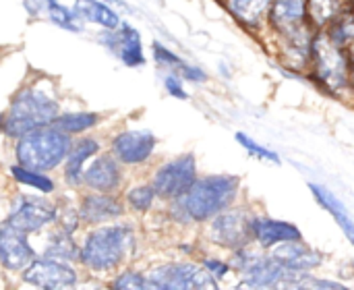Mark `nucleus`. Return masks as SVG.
<instances>
[{"mask_svg": "<svg viewBox=\"0 0 354 290\" xmlns=\"http://www.w3.org/2000/svg\"><path fill=\"white\" fill-rule=\"evenodd\" d=\"M153 289H216L209 270L193 264H170L153 270L147 278Z\"/></svg>", "mask_w": 354, "mask_h": 290, "instance_id": "nucleus-5", "label": "nucleus"}, {"mask_svg": "<svg viewBox=\"0 0 354 290\" xmlns=\"http://www.w3.org/2000/svg\"><path fill=\"white\" fill-rule=\"evenodd\" d=\"M249 235V226L241 214H222L216 218L212 226V237L216 243L224 247H241L245 245Z\"/></svg>", "mask_w": 354, "mask_h": 290, "instance_id": "nucleus-15", "label": "nucleus"}, {"mask_svg": "<svg viewBox=\"0 0 354 290\" xmlns=\"http://www.w3.org/2000/svg\"><path fill=\"white\" fill-rule=\"evenodd\" d=\"M274 260L284 268V270H292V272H305V270H313L322 264V255L305 245H301L299 241H286L280 243V247L274 251Z\"/></svg>", "mask_w": 354, "mask_h": 290, "instance_id": "nucleus-12", "label": "nucleus"}, {"mask_svg": "<svg viewBox=\"0 0 354 290\" xmlns=\"http://www.w3.org/2000/svg\"><path fill=\"white\" fill-rule=\"evenodd\" d=\"M195 183V160L193 156H183L166 166H162L153 179V189L162 197H180Z\"/></svg>", "mask_w": 354, "mask_h": 290, "instance_id": "nucleus-8", "label": "nucleus"}, {"mask_svg": "<svg viewBox=\"0 0 354 290\" xmlns=\"http://www.w3.org/2000/svg\"><path fill=\"white\" fill-rule=\"evenodd\" d=\"M236 139L253 154V156H257V158H261V160H268V162H280V158H278V154L276 152H270L268 147H263V145H259V143H255L253 139H249L245 133H236Z\"/></svg>", "mask_w": 354, "mask_h": 290, "instance_id": "nucleus-30", "label": "nucleus"}, {"mask_svg": "<svg viewBox=\"0 0 354 290\" xmlns=\"http://www.w3.org/2000/svg\"><path fill=\"white\" fill-rule=\"evenodd\" d=\"M35 257L33 247L27 243L25 233L15 228L12 224H2L0 226V264L15 272L27 268Z\"/></svg>", "mask_w": 354, "mask_h": 290, "instance_id": "nucleus-10", "label": "nucleus"}, {"mask_svg": "<svg viewBox=\"0 0 354 290\" xmlns=\"http://www.w3.org/2000/svg\"><path fill=\"white\" fill-rule=\"evenodd\" d=\"M251 230H253L255 239L266 247L301 239V233L297 226H292L288 222H280V220H253Z\"/></svg>", "mask_w": 354, "mask_h": 290, "instance_id": "nucleus-16", "label": "nucleus"}, {"mask_svg": "<svg viewBox=\"0 0 354 290\" xmlns=\"http://www.w3.org/2000/svg\"><path fill=\"white\" fill-rule=\"evenodd\" d=\"M71 152V139L58 127H39L25 133L17 145L19 166L31 170H52Z\"/></svg>", "mask_w": 354, "mask_h": 290, "instance_id": "nucleus-2", "label": "nucleus"}, {"mask_svg": "<svg viewBox=\"0 0 354 290\" xmlns=\"http://www.w3.org/2000/svg\"><path fill=\"white\" fill-rule=\"evenodd\" d=\"M56 112L58 104L46 91L27 89L15 98L4 118V133L8 137H23L25 133L56 120Z\"/></svg>", "mask_w": 354, "mask_h": 290, "instance_id": "nucleus-4", "label": "nucleus"}, {"mask_svg": "<svg viewBox=\"0 0 354 290\" xmlns=\"http://www.w3.org/2000/svg\"><path fill=\"white\" fill-rule=\"evenodd\" d=\"M317 56V71L322 81L330 89H340L346 83V60L336 42L330 37H319L313 46Z\"/></svg>", "mask_w": 354, "mask_h": 290, "instance_id": "nucleus-9", "label": "nucleus"}, {"mask_svg": "<svg viewBox=\"0 0 354 290\" xmlns=\"http://www.w3.org/2000/svg\"><path fill=\"white\" fill-rule=\"evenodd\" d=\"M153 197H156V189H151V187H135V189L129 191V195H127L129 203H131L135 210H139V212L149 210L151 203H153Z\"/></svg>", "mask_w": 354, "mask_h": 290, "instance_id": "nucleus-29", "label": "nucleus"}, {"mask_svg": "<svg viewBox=\"0 0 354 290\" xmlns=\"http://www.w3.org/2000/svg\"><path fill=\"white\" fill-rule=\"evenodd\" d=\"M56 220V206L41 199V197H31L23 195L12 203L8 224L23 233H35L44 228L46 224Z\"/></svg>", "mask_w": 354, "mask_h": 290, "instance_id": "nucleus-6", "label": "nucleus"}, {"mask_svg": "<svg viewBox=\"0 0 354 290\" xmlns=\"http://www.w3.org/2000/svg\"><path fill=\"white\" fill-rule=\"evenodd\" d=\"M23 280L37 289H68L77 282V274L66 262L44 257L33 260L25 268Z\"/></svg>", "mask_w": 354, "mask_h": 290, "instance_id": "nucleus-7", "label": "nucleus"}, {"mask_svg": "<svg viewBox=\"0 0 354 290\" xmlns=\"http://www.w3.org/2000/svg\"><path fill=\"white\" fill-rule=\"evenodd\" d=\"M236 191H239V179L226 174L207 176L203 181L193 183L191 189L180 195L176 210L183 214V218L201 222L228 208L236 197Z\"/></svg>", "mask_w": 354, "mask_h": 290, "instance_id": "nucleus-1", "label": "nucleus"}, {"mask_svg": "<svg viewBox=\"0 0 354 290\" xmlns=\"http://www.w3.org/2000/svg\"><path fill=\"white\" fill-rule=\"evenodd\" d=\"M133 245L135 239L129 226L122 224L106 226V228H97L85 239L79 257L87 268L106 272L116 268L133 251Z\"/></svg>", "mask_w": 354, "mask_h": 290, "instance_id": "nucleus-3", "label": "nucleus"}, {"mask_svg": "<svg viewBox=\"0 0 354 290\" xmlns=\"http://www.w3.org/2000/svg\"><path fill=\"white\" fill-rule=\"evenodd\" d=\"M97 123V116L91 112H73V114H64L60 118H56V127L64 133H81L91 129Z\"/></svg>", "mask_w": 354, "mask_h": 290, "instance_id": "nucleus-24", "label": "nucleus"}, {"mask_svg": "<svg viewBox=\"0 0 354 290\" xmlns=\"http://www.w3.org/2000/svg\"><path fill=\"white\" fill-rule=\"evenodd\" d=\"M245 274H247V280H245L247 287L263 289V287H274V284L282 282L286 270L274 257L272 260L255 257L253 264L245 270Z\"/></svg>", "mask_w": 354, "mask_h": 290, "instance_id": "nucleus-18", "label": "nucleus"}, {"mask_svg": "<svg viewBox=\"0 0 354 290\" xmlns=\"http://www.w3.org/2000/svg\"><path fill=\"white\" fill-rule=\"evenodd\" d=\"M2 125H4V123H2V114H0V127H2Z\"/></svg>", "mask_w": 354, "mask_h": 290, "instance_id": "nucleus-36", "label": "nucleus"}, {"mask_svg": "<svg viewBox=\"0 0 354 290\" xmlns=\"http://www.w3.org/2000/svg\"><path fill=\"white\" fill-rule=\"evenodd\" d=\"M205 268H207L209 274L216 276V278H224L226 272H228V266L222 264V262H216V260H207V262H205Z\"/></svg>", "mask_w": 354, "mask_h": 290, "instance_id": "nucleus-34", "label": "nucleus"}, {"mask_svg": "<svg viewBox=\"0 0 354 290\" xmlns=\"http://www.w3.org/2000/svg\"><path fill=\"white\" fill-rule=\"evenodd\" d=\"M311 191H313L315 199L322 203V208H324V210H328V212L334 216V220H336V222L340 224V228L344 230L346 239H348V241L354 245V220L351 218V214L346 212L344 203H342L334 193H330L326 187L311 185Z\"/></svg>", "mask_w": 354, "mask_h": 290, "instance_id": "nucleus-19", "label": "nucleus"}, {"mask_svg": "<svg viewBox=\"0 0 354 290\" xmlns=\"http://www.w3.org/2000/svg\"><path fill=\"white\" fill-rule=\"evenodd\" d=\"M104 42L120 56V60L129 66H139L145 62L143 56V48H141V37L137 33V29H133L131 25H122V29L112 35V39L104 37Z\"/></svg>", "mask_w": 354, "mask_h": 290, "instance_id": "nucleus-13", "label": "nucleus"}, {"mask_svg": "<svg viewBox=\"0 0 354 290\" xmlns=\"http://www.w3.org/2000/svg\"><path fill=\"white\" fill-rule=\"evenodd\" d=\"M83 179H85L89 189L100 191V193H110L120 183V170H118V164L114 158L102 156L87 168Z\"/></svg>", "mask_w": 354, "mask_h": 290, "instance_id": "nucleus-14", "label": "nucleus"}, {"mask_svg": "<svg viewBox=\"0 0 354 290\" xmlns=\"http://www.w3.org/2000/svg\"><path fill=\"white\" fill-rule=\"evenodd\" d=\"M270 4H272V0H230L228 2L234 17L247 25H257L261 21V17L268 12Z\"/></svg>", "mask_w": 354, "mask_h": 290, "instance_id": "nucleus-23", "label": "nucleus"}, {"mask_svg": "<svg viewBox=\"0 0 354 290\" xmlns=\"http://www.w3.org/2000/svg\"><path fill=\"white\" fill-rule=\"evenodd\" d=\"M10 172H12V176H15L19 183L29 185V187H33V189H37V191H41V193H50V191L54 189V183H52L48 176H44L41 172H37V170L25 168V166H12Z\"/></svg>", "mask_w": 354, "mask_h": 290, "instance_id": "nucleus-26", "label": "nucleus"}, {"mask_svg": "<svg viewBox=\"0 0 354 290\" xmlns=\"http://www.w3.org/2000/svg\"><path fill=\"white\" fill-rule=\"evenodd\" d=\"M153 52H156V58H158V62H164V64H170V66H183L185 62L176 56V54H172L170 50H166L162 44H153Z\"/></svg>", "mask_w": 354, "mask_h": 290, "instance_id": "nucleus-32", "label": "nucleus"}, {"mask_svg": "<svg viewBox=\"0 0 354 290\" xmlns=\"http://www.w3.org/2000/svg\"><path fill=\"white\" fill-rule=\"evenodd\" d=\"M44 10L48 12V17L56 25H60L64 29H71V31H79L81 29V25H77L75 15L68 8H64L62 4H58L56 0H44Z\"/></svg>", "mask_w": 354, "mask_h": 290, "instance_id": "nucleus-27", "label": "nucleus"}, {"mask_svg": "<svg viewBox=\"0 0 354 290\" xmlns=\"http://www.w3.org/2000/svg\"><path fill=\"white\" fill-rule=\"evenodd\" d=\"M156 147V137L149 131H127L112 143L114 156L124 164L145 162Z\"/></svg>", "mask_w": 354, "mask_h": 290, "instance_id": "nucleus-11", "label": "nucleus"}, {"mask_svg": "<svg viewBox=\"0 0 354 290\" xmlns=\"http://www.w3.org/2000/svg\"><path fill=\"white\" fill-rule=\"evenodd\" d=\"M147 287H149L147 278L137 272H124L114 280V289H147Z\"/></svg>", "mask_w": 354, "mask_h": 290, "instance_id": "nucleus-31", "label": "nucleus"}, {"mask_svg": "<svg viewBox=\"0 0 354 290\" xmlns=\"http://www.w3.org/2000/svg\"><path fill=\"white\" fill-rule=\"evenodd\" d=\"M307 6H309V12H311L313 21L317 25L328 23L338 12V2L336 0H309Z\"/></svg>", "mask_w": 354, "mask_h": 290, "instance_id": "nucleus-28", "label": "nucleus"}, {"mask_svg": "<svg viewBox=\"0 0 354 290\" xmlns=\"http://www.w3.org/2000/svg\"><path fill=\"white\" fill-rule=\"evenodd\" d=\"M75 10L83 19H87L91 23H97V25H102L106 29H116L118 23H120L118 21V15L108 4L97 2V0H77L75 2Z\"/></svg>", "mask_w": 354, "mask_h": 290, "instance_id": "nucleus-20", "label": "nucleus"}, {"mask_svg": "<svg viewBox=\"0 0 354 290\" xmlns=\"http://www.w3.org/2000/svg\"><path fill=\"white\" fill-rule=\"evenodd\" d=\"M305 17V0H276L272 19L278 27H292Z\"/></svg>", "mask_w": 354, "mask_h": 290, "instance_id": "nucleus-22", "label": "nucleus"}, {"mask_svg": "<svg viewBox=\"0 0 354 290\" xmlns=\"http://www.w3.org/2000/svg\"><path fill=\"white\" fill-rule=\"evenodd\" d=\"M79 216L87 224H97V222H106V220H114V218L122 216V206L112 197L91 195L83 201Z\"/></svg>", "mask_w": 354, "mask_h": 290, "instance_id": "nucleus-17", "label": "nucleus"}, {"mask_svg": "<svg viewBox=\"0 0 354 290\" xmlns=\"http://www.w3.org/2000/svg\"><path fill=\"white\" fill-rule=\"evenodd\" d=\"M164 83H166V89H168V91H170L174 98H180V100H185V98H187V93L183 91V85H180V81H178L174 75H168Z\"/></svg>", "mask_w": 354, "mask_h": 290, "instance_id": "nucleus-33", "label": "nucleus"}, {"mask_svg": "<svg viewBox=\"0 0 354 290\" xmlns=\"http://www.w3.org/2000/svg\"><path fill=\"white\" fill-rule=\"evenodd\" d=\"M97 141L93 139H81L66 156V179L68 183L77 185L81 183V174H83V164L97 152Z\"/></svg>", "mask_w": 354, "mask_h": 290, "instance_id": "nucleus-21", "label": "nucleus"}, {"mask_svg": "<svg viewBox=\"0 0 354 290\" xmlns=\"http://www.w3.org/2000/svg\"><path fill=\"white\" fill-rule=\"evenodd\" d=\"M79 249L75 245V241L64 233L62 237H56L52 239V243L46 247V257H52V260H60V262H71V260H77L79 257Z\"/></svg>", "mask_w": 354, "mask_h": 290, "instance_id": "nucleus-25", "label": "nucleus"}, {"mask_svg": "<svg viewBox=\"0 0 354 290\" xmlns=\"http://www.w3.org/2000/svg\"><path fill=\"white\" fill-rule=\"evenodd\" d=\"M110 2H116V4H122V6H124V2H122V0H110Z\"/></svg>", "mask_w": 354, "mask_h": 290, "instance_id": "nucleus-35", "label": "nucleus"}]
</instances>
